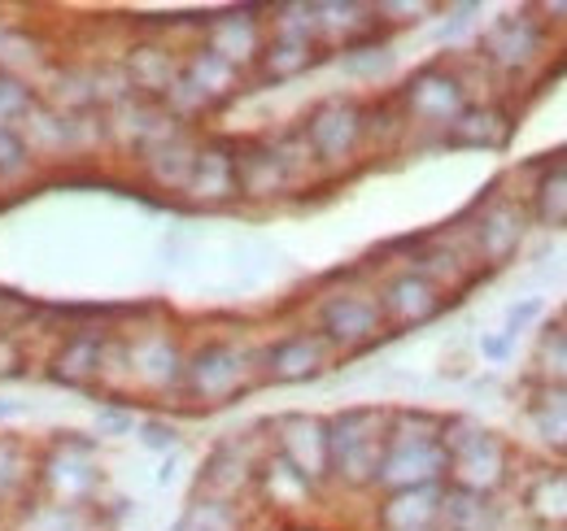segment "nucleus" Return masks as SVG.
<instances>
[{
    "label": "nucleus",
    "instance_id": "1",
    "mask_svg": "<svg viewBox=\"0 0 567 531\" xmlns=\"http://www.w3.org/2000/svg\"><path fill=\"white\" fill-rule=\"evenodd\" d=\"M441 466H445V445H441L436 436H411V431H398V436L384 445L375 475H380V479H389V483L415 488V483L432 479Z\"/></svg>",
    "mask_w": 567,
    "mask_h": 531
},
{
    "label": "nucleus",
    "instance_id": "2",
    "mask_svg": "<svg viewBox=\"0 0 567 531\" xmlns=\"http://www.w3.org/2000/svg\"><path fill=\"white\" fill-rule=\"evenodd\" d=\"M306 139L323 162H341L354 153V144L362 139V110L354 101H328L310 114L306 123Z\"/></svg>",
    "mask_w": 567,
    "mask_h": 531
},
{
    "label": "nucleus",
    "instance_id": "3",
    "mask_svg": "<svg viewBox=\"0 0 567 531\" xmlns=\"http://www.w3.org/2000/svg\"><path fill=\"white\" fill-rule=\"evenodd\" d=\"M445 466H454L467 488H494L502 479V449L489 431L463 427V436H445Z\"/></svg>",
    "mask_w": 567,
    "mask_h": 531
},
{
    "label": "nucleus",
    "instance_id": "4",
    "mask_svg": "<svg viewBox=\"0 0 567 531\" xmlns=\"http://www.w3.org/2000/svg\"><path fill=\"white\" fill-rule=\"evenodd\" d=\"M245 353H236V348H227V344H210V348H202L193 362H188V388L197 393V397H227V393H236L240 384H245Z\"/></svg>",
    "mask_w": 567,
    "mask_h": 531
},
{
    "label": "nucleus",
    "instance_id": "5",
    "mask_svg": "<svg viewBox=\"0 0 567 531\" xmlns=\"http://www.w3.org/2000/svg\"><path fill=\"white\" fill-rule=\"evenodd\" d=\"M406 105H411V114L424 118V123H454V118L463 114V83H458L454 74L424 70L420 79H411Z\"/></svg>",
    "mask_w": 567,
    "mask_h": 531
},
{
    "label": "nucleus",
    "instance_id": "6",
    "mask_svg": "<svg viewBox=\"0 0 567 531\" xmlns=\"http://www.w3.org/2000/svg\"><path fill=\"white\" fill-rule=\"evenodd\" d=\"M367 423H371V414H362V409L341 414L337 427H332V436H328V466H337L350 479H362L367 470H375V462L367 458V449H375L371 436L362 431Z\"/></svg>",
    "mask_w": 567,
    "mask_h": 531
},
{
    "label": "nucleus",
    "instance_id": "7",
    "mask_svg": "<svg viewBox=\"0 0 567 531\" xmlns=\"http://www.w3.org/2000/svg\"><path fill=\"white\" fill-rule=\"evenodd\" d=\"M441 310V292H436V283L427 279V274H398L389 288H384V310L380 314H389V319H398V323H424Z\"/></svg>",
    "mask_w": 567,
    "mask_h": 531
},
{
    "label": "nucleus",
    "instance_id": "8",
    "mask_svg": "<svg viewBox=\"0 0 567 531\" xmlns=\"http://www.w3.org/2000/svg\"><path fill=\"white\" fill-rule=\"evenodd\" d=\"M380 319L384 314H380L375 301H367V296H337L323 310V332H328V340H337V344H358V340H371L375 335Z\"/></svg>",
    "mask_w": 567,
    "mask_h": 531
},
{
    "label": "nucleus",
    "instance_id": "9",
    "mask_svg": "<svg viewBox=\"0 0 567 531\" xmlns=\"http://www.w3.org/2000/svg\"><path fill=\"white\" fill-rule=\"evenodd\" d=\"M476 240L489 262H506L524 240V209H515L511 200H494L476 222Z\"/></svg>",
    "mask_w": 567,
    "mask_h": 531
},
{
    "label": "nucleus",
    "instance_id": "10",
    "mask_svg": "<svg viewBox=\"0 0 567 531\" xmlns=\"http://www.w3.org/2000/svg\"><path fill=\"white\" fill-rule=\"evenodd\" d=\"M537 49H542V31L528 18H502L494 31L485 35V53L506 70L528 66L537 58Z\"/></svg>",
    "mask_w": 567,
    "mask_h": 531
},
{
    "label": "nucleus",
    "instance_id": "11",
    "mask_svg": "<svg viewBox=\"0 0 567 531\" xmlns=\"http://www.w3.org/2000/svg\"><path fill=\"white\" fill-rule=\"evenodd\" d=\"M188 192L202 200H223L236 197L240 184H236V153L223 148V144H210L197 153V166H193V179H188Z\"/></svg>",
    "mask_w": 567,
    "mask_h": 531
},
{
    "label": "nucleus",
    "instance_id": "12",
    "mask_svg": "<svg viewBox=\"0 0 567 531\" xmlns=\"http://www.w3.org/2000/svg\"><path fill=\"white\" fill-rule=\"evenodd\" d=\"M193 166H197V148H193L188 139H179V135L157 139V144L148 148V170H153V179H157L162 188H188Z\"/></svg>",
    "mask_w": 567,
    "mask_h": 531
},
{
    "label": "nucleus",
    "instance_id": "13",
    "mask_svg": "<svg viewBox=\"0 0 567 531\" xmlns=\"http://www.w3.org/2000/svg\"><path fill=\"white\" fill-rule=\"evenodd\" d=\"M184 87H193V101L206 105L214 96H227L231 83H236V66L227 58H218L214 49H202L193 62H188V79H179Z\"/></svg>",
    "mask_w": 567,
    "mask_h": 531
},
{
    "label": "nucleus",
    "instance_id": "14",
    "mask_svg": "<svg viewBox=\"0 0 567 531\" xmlns=\"http://www.w3.org/2000/svg\"><path fill=\"white\" fill-rule=\"evenodd\" d=\"M271 375L276 379H306V375H315L319 371V362H323V340H315V335H292V340H284L271 348Z\"/></svg>",
    "mask_w": 567,
    "mask_h": 531
},
{
    "label": "nucleus",
    "instance_id": "15",
    "mask_svg": "<svg viewBox=\"0 0 567 531\" xmlns=\"http://www.w3.org/2000/svg\"><path fill=\"white\" fill-rule=\"evenodd\" d=\"M315 62V44H310V31H280L276 44L262 53V66L271 79H292L297 70H306Z\"/></svg>",
    "mask_w": 567,
    "mask_h": 531
},
{
    "label": "nucleus",
    "instance_id": "16",
    "mask_svg": "<svg viewBox=\"0 0 567 531\" xmlns=\"http://www.w3.org/2000/svg\"><path fill=\"white\" fill-rule=\"evenodd\" d=\"M450 127H454V144H472V148H494L506 139V123L494 110H463Z\"/></svg>",
    "mask_w": 567,
    "mask_h": 531
},
{
    "label": "nucleus",
    "instance_id": "17",
    "mask_svg": "<svg viewBox=\"0 0 567 531\" xmlns=\"http://www.w3.org/2000/svg\"><path fill=\"white\" fill-rule=\"evenodd\" d=\"M533 418L550 445H567V384H550L546 397H537Z\"/></svg>",
    "mask_w": 567,
    "mask_h": 531
},
{
    "label": "nucleus",
    "instance_id": "18",
    "mask_svg": "<svg viewBox=\"0 0 567 531\" xmlns=\"http://www.w3.org/2000/svg\"><path fill=\"white\" fill-rule=\"evenodd\" d=\"M432 519H436V506H432L427 492H406V497H398V501L389 506V514H384V523L393 531H427Z\"/></svg>",
    "mask_w": 567,
    "mask_h": 531
},
{
    "label": "nucleus",
    "instance_id": "19",
    "mask_svg": "<svg viewBox=\"0 0 567 531\" xmlns=\"http://www.w3.org/2000/svg\"><path fill=\"white\" fill-rule=\"evenodd\" d=\"M537 214L555 227H567V162L550 166L537 184Z\"/></svg>",
    "mask_w": 567,
    "mask_h": 531
},
{
    "label": "nucleus",
    "instance_id": "20",
    "mask_svg": "<svg viewBox=\"0 0 567 531\" xmlns=\"http://www.w3.org/2000/svg\"><path fill=\"white\" fill-rule=\"evenodd\" d=\"M533 510L555 519V523H567V475H546L537 488H533Z\"/></svg>",
    "mask_w": 567,
    "mask_h": 531
},
{
    "label": "nucleus",
    "instance_id": "21",
    "mask_svg": "<svg viewBox=\"0 0 567 531\" xmlns=\"http://www.w3.org/2000/svg\"><path fill=\"white\" fill-rule=\"evenodd\" d=\"M27 110H31V92L18 79H4L0 74V127H9V118L27 114Z\"/></svg>",
    "mask_w": 567,
    "mask_h": 531
},
{
    "label": "nucleus",
    "instance_id": "22",
    "mask_svg": "<svg viewBox=\"0 0 567 531\" xmlns=\"http://www.w3.org/2000/svg\"><path fill=\"white\" fill-rule=\"evenodd\" d=\"M542 362H546V375H550L555 384H567V327H559L555 335H546Z\"/></svg>",
    "mask_w": 567,
    "mask_h": 531
},
{
    "label": "nucleus",
    "instance_id": "23",
    "mask_svg": "<svg viewBox=\"0 0 567 531\" xmlns=\"http://www.w3.org/2000/svg\"><path fill=\"white\" fill-rule=\"evenodd\" d=\"M188 528H197V531H236V514H231L223 501H210V506H197V510H193Z\"/></svg>",
    "mask_w": 567,
    "mask_h": 531
},
{
    "label": "nucleus",
    "instance_id": "24",
    "mask_svg": "<svg viewBox=\"0 0 567 531\" xmlns=\"http://www.w3.org/2000/svg\"><path fill=\"white\" fill-rule=\"evenodd\" d=\"M27 157H22V139L13 127H0V175H9V170H18Z\"/></svg>",
    "mask_w": 567,
    "mask_h": 531
},
{
    "label": "nucleus",
    "instance_id": "25",
    "mask_svg": "<svg viewBox=\"0 0 567 531\" xmlns=\"http://www.w3.org/2000/svg\"><path fill=\"white\" fill-rule=\"evenodd\" d=\"M537 310H542V305H537V301H528L524 310H515V314H511V327H524V323H533V319H537Z\"/></svg>",
    "mask_w": 567,
    "mask_h": 531
},
{
    "label": "nucleus",
    "instance_id": "26",
    "mask_svg": "<svg viewBox=\"0 0 567 531\" xmlns=\"http://www.w3.org/2000/svg\"><path fill=\"white\" fill-rule=\"evenodd\" d=\"M148 445H171V431L166 427H148Z\"/></svg>",
    "mask_w": 567,
    "mask_h": 531
},
{
    "label": "nucleus",
    "instance_id": "27",
    "mask_svg": "<svg viewBox=\"0 0 567 531\" xmlns=\"http://www.w3.org/2000/svg\"><path fill=\"white\" fill-rule=\"evenodd\" d=\"M179 531H197V528H188V523H184V528H179Z\"/></svg>",
    "mask_w": 567,
    "mask_h": 531
}]
</instances>
